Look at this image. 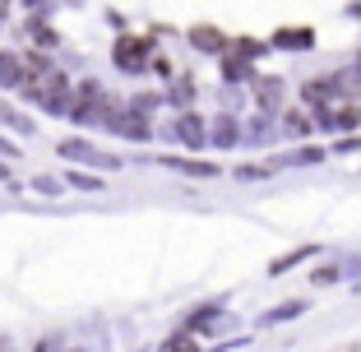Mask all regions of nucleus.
Instances as JSON below:
<instances>
[{
  "mask_svg": "<svg viewBox=\"0 0 361 352\" xmlns=\"http://www.w3.org/2000/svg\"><path fill=\"white\" fill-rule=\"evenodd\" d=\"M106 121H111V126H116L126 139H149V126H144V116H139V111L116 107V111H106Z\"/></svg>",
  "mask_w": 361,
  "mask_h": 352,
  "instance_id": "1",
  "label": "nucleus"
},
{
  "mask_svg": "<svg viewBox=\"0 0 361 352\" xmlns=\"http://www.w3.org/2000/svg\"><path fill=\"white\" fill-rule=\"evenodd\" d=\"M61 153H65V158H84V162H97V167H116V158H111V153H97L93 144H79V139H65V144H61Z\"/></svg>",
  "mask_w": 361,
  "mask_h": 352,
  "instance_id": "2",
  "label": "nucleus"
},
{
  "mask_svg": "<svg viewBox=\"0 0 361 352\" xmlns=\"http://www.w3.org/2000/svg\"><path fill=\"white\" fill-rule=\"evenodd\" d=\"M144 51H149L144 42L121 37V42H116V65H121V70H144Z\"/></svg>",
  "mask_w": 361,
  "mask_h": 352,
  "instance_id": "3",
  "label": "nucleus"
},
{
  "mask_svg": "<svg viewBox=\"0 0 361 352\" xmlns=\"http://www.w3.org/2000/svg\"><path fill=\"white\" fill-rule=\"evenodd\" d=\"M0 84H23V65H19V56L0 51Z\"/></svg>",
  "mask_w": 361,
  "mask_h": 352,
  "instance_id": "4",
  "label": "nucleus"
},
{
  "mask_svg": "<svg viewBox=\"0 0 361 352\" xmlns=\"http://www.w3.org/2000/svg\"><path fill=\"white\" fill-rule=\"evenodd\" d=\"M213 144H236V121L232 116H218V126H213Z\"/></svg>",
  "mask_w": 361,
  "mask_h": 352,
  "instance_id": "5",
  "label": "nucleus"
},
{
  "mask_svg": "<svg viewBox=\"0 0 361 352\" xmlns=\"http://www.w3.org/2000/svg\"><path fill=\"white\" fill-rule=\"evenodd\" d=\"M176 135L185 139V144H204V121L185 116V121H180V126H176Z\"/></svg>",
  "mask_w": 361,
  "mask_h": 352,
  "instance_id": "6",
  "label": "nucleus"
},
{
  "mask_svg": "<svg viewBox=\"0 0 361 352\" xmlns=\"http://www.w3.org/2000/svg\"><path fill=\"white\" fill-rule=\"evenodd\" d=\"M310 32L306 28H292V32H278V47H306Z\"/></svg>",
  "mask_w": 361,
  "mask_h": 352,
  "instance_id": "7",
  "label": "nucleus"
},
{
  "mask_svg": "<svg viewBox=\"0 0 361 352\" xmlns=\"http://www.w3.org/2000/svg\"><path fill=\"white\" fill-rule=\"evenodd\" d=\"M278 93H283V88H278V79H259V102H264V107H274Z\"/></svg>",
  "mask_w": 361,
  "mask_h": 352,
  "instance_id": "8",
  "label": "nucleus"
},
{
  "mask_svg": "<svg viewBox=\"0 0 361 352\" xmlns=\"http://www.w3.org/2000/svg\"><path fill=\"white\" fill-rule=\"evenodd\" d=\"M0 121H5V126H14V130H23V135H28V130H32L28 121H23V116H19V111H14V107H5V102H0Z\"/></svg>",
  "mask_w": 361,
  "mask_h": 352,
  "instance_id": "9",
  "label": "nucleus"
},
{
  "mask_svg": "<svg viewBox=\"0 0 361 352\" xmlns=\"http://www.w3.org/2000/svg\"><path fill=\"white\" fill-rule=\"evenodd\" d=\"M190 37H195V47H218V42H223V37H218L213 28H195Z\"/></svg>",
  "mask_w": 361,
  "mask_h": 352,
  "instance_id": "10",
  "label": "nucleus"
},
{
  "mask_svg": "<svg viewBox=\"0 0 361 352\" xmlns=\"http://www.w3.org/2000/svg\"><path fill=\"white\" fill-rule=\"evenodd\" d=\"M162 352H200V348H195V339L180 334V339H167V348H162Z\"/></svg>",
  "mask_w": 361,
  "mask_h": 352,
  "instance_id": "11",
  "label": "nucleus"
},
{
  "mask_svg": "<svg viewBox=\"0 0 361 352\" xmlns=\"http://www.w3.org/2000/svg\"><path fill=\"white\" fill-rule=\"evenodd\" d=\"M287 315H301V301H287V306L269 310V320H287Z\"/></svg>",
  "mask_w": 361,
  "mask_h": 352,
  "instance_id": "12",
  "label": "nucleus"
},
{
  "mask_svg": "<svg viewBox=\"0 0 361 352\" xmlns=\"http://www.w3.org/2000/svg\"><path fill=\"white\" fill-rule=\"evenodd\" d=\"M227 75H232V79H245V75H250V65H245V61H227Z\"/></svg>",
  "mask_w": 361,
  "mask_h": 352,
  "instance_id": "13",
  "label": "nucleus"
},
{
  "mask_svg": "<svg viewBox=\"0 0 361 352\" xmlns=\"http://www.w3.org/2000/svg\"><path fill=\"white\" fill-rule=\"evenodd\" d=\"M0 153H14V144H5V139H0Z\"/></svg>",
  "mask_w": 361,
  "mask_h": 352,
  "instance_id": "14",
  "label": "nucleus"
},
{
  "mask_svg": "<svg viewBox=\"0 0 361 352\" xmlns=\"http://www.w3.org/2000/svg\"><path fill=\"white\" fill-rule=\"evenodd\" d=\"M0 176H5V167H0Z\"/></svg>",
  "mask_w": 361,
  "mask_h": 352,
  "instance_id": "15",
  "label": "nucleus"
},
{
  "mask_svg": "<svg viewBox=\"0 0 361 352\" xmlns=\"http://www.w3.org/2000/svg\"><path fill=\"white\" fill-rule=\"evenodd\" d=\"M357 288H361V283H357Z\"/></svg>",
  "mask_w": 361,
  "mask_h": 352,
  "instance_id": "16",
  "label": "nucleus"
}]
</instances>
